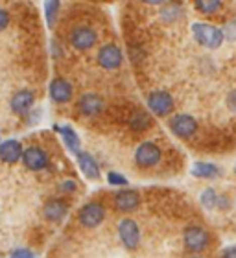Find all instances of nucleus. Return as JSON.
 Wrapping results in <instances>:
<instances>
[{"instance_id":"nucleus-1","label":"nucleus","mask_w":236,"mask_h":258,"mask_svg":"<svg viewBox=\"0 0 236 258\" xmlns=\"http://www.w3.org/2000/svg\"><path fill=\"white\" fill-rule=\"evenodd\" d=\"M192 35L196 39V43L201 44L203 48H210V50L220 48L223 39H225L223 30L214 26V24H209V22H194Z\"/></svg>"},{"instance_id":"nucleus-2","label":"nucleus","mask_w":236,"mask_h":258,"mask_svg":"<svg viewBox=\"0 0 236 258\" xmlns=\"http://www.w3.org/2000/svg\"><path fill=\"white\" fill-rule=\"evenodd\" d=\"M162 159V150L155 142H142L135 150V164L139 168H153L157 166Z\"/></svg>"},{"instance_id":"nucleus-3","label":"nucleus","mask_w":236,"mask_h":258,"mask_svg":"<svg viewBox=\"0 0 236 258\" xmlns=\"http://www.w3.org/2000/svg\"><path fill=\"white\" fill-rule=\"evenodd\" d=\"M183 242H185V247L190 253H201L210 243V234L205 231L203 227L190 225L183 232Z\"/></svg>"},{"instance_id":"nucleus-4","label":"nucleus","mask_w":236,"mask_h":258,"mask_svg":"<svg viewBox=\"0 0 236 258\" xmlns=\"http://www.w3.org/2000/svg\"><path fill=\"white\" fill-rule=\"evenodd\" d=\"M146 103H148V109L155 116H168L173 111V107H175L173 96L168 91H151L148 94Z\"/></svg>"},{"instance_id":"nucleus-5","label":"nucleus","mask_w":236,"mask_h":258,"mask_svg":"<svg viewBox=\"0 0 236 258\" xmlns=\"http://www.w3.org/2000/svg\"><path fill=\"white\" fill-rule=\"evenodd\" d=\"M105 220V207L100 201H89L78 212V221L87 229H94Z\"/></svg>"},{"instance_id":"nucleus-6","label":"nucleus","mask_w":236,"mask_h":258,"mask_svg":"<svg viewBox=\"0 0 236 258\" xmlns=\"http://www.w3.org/2000/svg\"><path fill=\"white\" fill-rule=\"evenodd\" d=\"M22 164L30 172H43L50 166L48 153L41 146H28V148H24V153H22Z\"/></svg>"},{"instance_id":"nucleus-7","label":"nucleus","mask_w":236,"mask_h":258,"mask_svg":"<svg viewBox=\"0 0 236 258\" xmlns=\"http://www.w3.org/2000/svg\"><path fill=\"white\" fill-rule=\"evenodd\" d=\"M96 61L98 64L105 70H116L122 67V61H124V54L122 50L118 48L116 44L113 43H107L100 46L98 48V54H96Z\"/></svg>"},{"instance_id":"nucleus-8","label":"nucleus","mask_w":236,"mask_h":258,"mask_svg":"<svg viewBox=\"0 0 236 258\" xmlns=\"http://www.w3.org/2000/svg\"><path fill=\"white\" fill-rule=\"evenodd\" d=\"M118 236H120V242L124 243V247L129 249V251H135L140 243V229L137 225V221L131 220V218H124L118 223Z\"/></svg>"},{"instance_id":"nucleus-9","label":"nucleus","mask_w":236,"mask_h":258,"mask_svg":"<svg viewBox=\"0 0 236 258\" xmlns=\"http://www.w3.org/2000/svg\"><path fill=\"white\" fill-rule=\"evenodd\" d=\"M98 43V33L94 28L91 26H76L70 32V44L76 50H91L92 46H96Z\"/></svg>"},{"instance_id":"nucleus-10","label":"nucleus","mask_w":236,"mask_h":258,"mask_svg":"<svg viewBox=\"0 0 236 258\" xmlns=\"http://www.w3.org/2000/svg\"><path fill=\"white\" fill-rule=\"evenodd\" d=\"M168 125H170V131H172L175 137H179V139H190V137H194L196 131H198V120L185 113L172 116Z\"/></svg>"},{"instance_id":"nucleus-11","label":"nucleus","mask_w":236,"mask_h":258,"mask_svg":"<svg viewBox=\"0 0 236 258\" xmlns=\"http://www.w3.org/2000/svg\"><path fill=\"white\" fill-rule=\"evenodd\" d=\"M33 103H35V94L30 89H21L11 96L10 109L17 116H26L28 113H32Z\"/></svg>"},{"instance_id":"nucleus-12","label":"nucleus","mask_w":236,"mask_h":258,"mask_svg":"<svg viewBox=\"0 0 236 258\" xmlns=\"http://www.w3.org/2000/svg\"><path fill=\"white\" fill-rule=\"evenodd\" d=\"M48 94H50V100L54 103H69L74 96V87L70 83L69 80H65V78H54V80L50 81L48 85Z\"/></svg>"},{"instance_id":"nucleus-13","label":"nucleus","mask_w":236,"mask_h":258,"mask_svg":"<svg viewBox=\"0 0 236 258\" xmlns=\"http://www.w3.org/2000/svg\"><path fill=\"white\" fill-rule=\"evenodd\" d=\"M76 107L83 116H98L105 109V102H103L102 96H98L94 92H85L80 96Z\"/></svg>"},{"instance_id":"nucleus-14","label":"nucleus","mask_w":236,"mask_h":258,"mask_svg":"<svg viewBox=\"0 0 236 258\" xmlns=\"http://www.w3.org/2000/svg\"><path fill=\"white\" fill-rule=\"evenodd\" d=\"M67 214H69V203L61 198L48 199L43 207L44 220L50 221V223H59V221H63Z\"/></svg>"},{"instance_id":"nucleus-15","label":"nucleus","mask_w":236,"mask_h":258,"mask_svg":"<svg viewBox=\"0 0 236 258\" xmlns=\"http://www.w3.org/2000/svg\"><path fill=\"white\" fill-rule=\"evenodd\" d=\"M114 209L120 210V212H133V210L139 209L140 205V194L137 190H118L113 198Z\"/></svg>"},{"instance_id":"nucleus-16","label":"nucleus","mask_w":236,"mask_h":258,"mask_svg":"<svg viewBox=\"0 0 236 258\" xmlns=\"http://www.w3.org/2000/svg\"><path fill=\"white\" fill-rule=\"evenodd\" d=\"M22 153H24V148L19 140L8 139L0 142V161L6 164H17L19 161H22Z\"/></svg>"},{"instance_id":"nucleus-17","label":"nucleus","mask_w":236,"mask_h":258,"mask_svg":"<svg viewBox=\"0 0 236 258\" xmlns=\"http://www.w3.org/2000/svg\"><path fill=\"white\" fill-rule=\"evenodd\" d=\"M76 157H78V166H80L81 173L91 181H98L100 179V164L96 162V159L89 151H80Z\"/></svg>"},{"instance_id":"nucleus-18","label":"nucleus","mask_w":236,"mask_h":258,"mask_svg":"<svg viewBox=\"0 0 236 258\" xmlns=\"http://www.w3.org/2000/svg\"><path fill=\"white\" fill-rule=\"evenodd\" d=\"M54 129L61 135V139H63L67 150L78 155V153L81 151V140H80V137H78V133H76L74 129L70 127V125H54Z\"/></svg>"},{"instance_id":"nucleus-19","label":"nucleus","mask_w":236,"mask_h":258,"mask_svg":"<svg viewBox=\"0 0 236 258\" xmlns=\"http://www.w3.org/2000/svg\"><path fill=\"white\" fill-rule=\"evenodd\" d=\"M190 173L198 179H214V177L220 175L221 170L216 166V164H212V162H201L199 161V162H194Z\"/></svg>"},{"instance_id":"nucleus-20","label":"nucleus","mask_w":236,"mask_h":258,"mask_svg":"<svg viewBox=\"0 0 236 258\" xmlns=\"http://www.w3.org/2000/svg\"><path fill=\"white\" fill-rule=\"evenodd\" d=\"M129 127L133 131H146L148 127H151V116L146 111H135L129 116Z\"/></svg>"},{"instance_id":"nucleus-21","label":"nucleus","mask_w":236,"mask_h":258,"mask_svg":"<svg viewBox=\"0 0 236 258\" xmlns=\"http://www.w3.org/2000/svg\"><path fill=\"white\" fill-rule=\"evenodd\" d=\"M183 15V8L179 4H166V6H162V10H161V19L162 22H175L177 19H181Z\"/></svg>"},{"instance_id":"nucleus-22","label":"nucleus","mask_w":236,"mask_h":258,"mask_svg":"<svg viewBox=\"0 0 236 258\" xmlns=\"http://www.w3.org/2000/svg\"><path fill=\"white\" fill-rule=\"evenodd\" d=\"M196 10L203 15H214L221 10V2L220 0H198L196 2Z\"/></svg>"},{"instance_id":"nucleus-23","label":"nucleus","mask_w":236,"mask_h":258,"mask_svg":"<svg viewBox=\"0 0 236 258\" xmlns=\"http://www.w3.org/2000/svg\"><path fill=\"white\" fill-rule=\"evenodd\" d=\"M59 10H61V4H59L57 0H50V2L44 4V17H46L48 26H54L55 24V19H57Z\"/></svg>"},{"instance_id":"nucleus-24","label":"nucleus","mask_w":236,"mask_h":258,"mask_svg":"<svg viewBox=\"0 0 236 258\" xmlns=\"http://www.w3.org/2000/svg\"><path fill=\"white\" fill-rule=\"evenodd\" d=\"M201 205H203L205 209H216L218 207V194H216L214 188H207L201 192V198H199Z\"/></svg>"},{"instance_id":"nucleus-25","label":"nucleus","mask_w":236,"mask_h":258,"mask_svg":"<svg viewBox=\"0 0 236 258\" xmlns=\"http://www.w3.org/2000/svg\"><path fill=\"white\" fill-rule=\"evenodd\" d=\"M107 183L113 184V186H126V184H128V179H126V175H122V173L109 172L107 173Z\"/></svg>"},{"instance_id":"nucleus-26","label":"nucleus","mask_w":236,"mask_h":258,"mask_svg":"<svg viewBox=\"0 0 236 258\" xmlns=\"http://www.w3.org/2000/svg\"><path fill=\"white\" fill-rule=\"evenodd\" d=\"M78 190V184H76L74 179H65L63 183H59V192L61 194H74Z\"/></svg>"},{"instance_id":"nucleus-27","label":"nucleus","mask_w":236,"mask_h":258,"mask_svg":"<svg viewBox=\"0 0 236 258\" xmlns=\"http://www.w3.org/2000/svg\"><path fill=\"white\" fill-rule=\"evenodd\" d=\"M10 258H37V256H35V253H33L32 249L21 247V249H15V251L10 254Z\"/></svg>"},{"instance_id":"nucleus-28","label":"nucleus","mask_w":236,"mask_h":258,"mask_svg":"<svg viewBox=\"0 0 236 258\" xmlns=\"http://www.w3.org/2000/svg\"><path fill=\"white\" fill-rule=\"evenodd\" d=\"M8 26H10V13L4 8H0V32L6 30Z\"/></svg>"},{"instance_id":"nucleus-29","label":"nucleus","mask_w":236,"mask_h":258,"mask_svg":"<svg viewBox=\"0 0 236 258\" xmlns=\"http://www.w3.org/2000/svg\"><path fill=\"white\" fill-rule=\"evenodd\" d=\"M227 105H229L231 111H234L236 113V91L229 92V96H227Z\"/></svg>"},{"instance_id":"nucleus-30","label":"nucleus","mask_w":236,"mask_h":258,"mask_svg":"<svg viewBox=\"0 0 236 258\" xmlns=\"http://www.w3.org/2000/svg\"><path fill=\"white\" fill-rule=\"evenodd\" d=\"M221 258H236V245H231L221 251Z\"/></svg>"},{"instance_id":"nucleus-31","label":"nucleus","mask_w":236,"mask_h":258,"mask_svg":"<svg viewBox=\"0 0 236 258\" xmlns=\"http://www.w3.org/2000/svg\"><path fill=\"white\" fill-rule=\"evenodd\" d=\"M231 205V201H229V198L227 196H218V207H221V209H227Z\"/></svg>"},{"instance_id":"nucleus-32","label":"nucleus","mask_w":236,"mask_h":258,"mask_svg":"<svg viewBox=\"0 0 236 258\" xmlns=\"http://www.w3.org/2000/svg\"><path fill=\"white\" fill-rule=\"evenodd\" d=\"M234 173H236V164H234Z\"/></svg>"}]
</instances>
